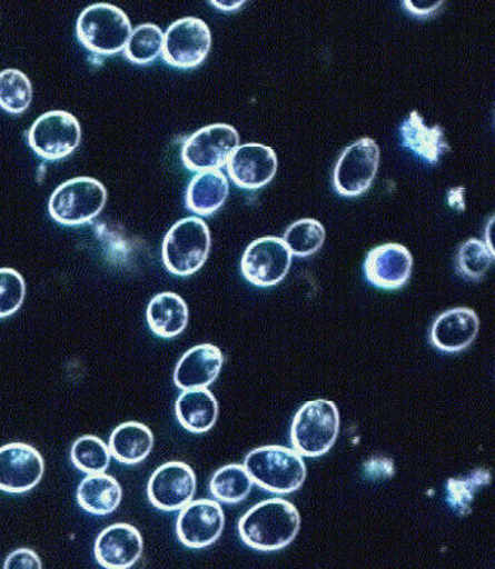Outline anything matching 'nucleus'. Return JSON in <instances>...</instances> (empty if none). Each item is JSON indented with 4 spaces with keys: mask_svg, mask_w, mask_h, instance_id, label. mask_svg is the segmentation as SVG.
Wrapping results in <instances>:
<instances>
[{
    "mask_svg": "<svg viewBox=\"0 0 495 569\" xmlns=\"http://www.w3.org/2000/svg\"><path fill=\"white\" fill-rule=\"evenodd\" d=\"M299 528V511L284 498L258 502L238 522L239 537L245 546L264 552L287 548L298 536Z\"/></svg>",
    "mask_w": 495,
    "mask_h": 569,
    "instance_id": "1",
    "label": "nucleus"
},
{
    "mask_svg": "<svg viewBox=\"0 0 495 569\" xmlns=\"http://www.w3.org/2000/svg\"><path fill=\"white\" fill-rule=\"evenodd\" d=\"M244 467L254 485L278 496L298 491L308 476L303 456L284 446L258 447L245 457Z\"/></svg>",
    "mask_w": 495,
    "mask_h": 569,
    "instance_id": "2",
    "label": "nucleus"
},
{
    "mask_svg": "<svg viewBox=\"0 0 495 569\" xmlns=\"http://www.w3.org/2000/svg\"><path fill=\"white\" fill-rule=\"evenodd\" d=\"M339 430L338 406L326 399L310 400L296 411L290 426V443L300 456L315 459L329 453L338 440Z\"/></svg>",
    "mask_w": 495,
    "mask_h": 569,
    "instance_id": "3",
    "label": "nucleus"
},
{
    "mask_svg": "<svg viewBox=\"0 0 495 569\" xmlns=\"http://www.w3.org/2000/svg\"><path fill=\"white\" fill-rule=\"evenodd\" d=\"M211 232L200 217H187L167 232L161 256L167 271L177 277H191L207 262Z\"/></svg>",
    "mask_w": 495,
    "mask_h": 569,
    "instance_id": "4",
    "label": "nucleus"
},
{
    "mask_svg": "<svg viewBox=\"0 0 495 569\" xmlns=\"http://www.w3.org/2000/svg\"><path fill=\"white\" fill-rule=\"evenodd\" d=\"M132 27L129 17L110 3L83 9L76 23L79 42L96 54L113 56L125 50Z\"/></svg>",
    "mask_w": 495,
    "mask_h": 569,
    "instance_id": "5",
    "label": "nucleus"
},
{
    "mask_svg": "<svg viewBox=\"0 0 495 569\" xmlns=\"http://www.w3.org/2000/svg\"><path fill=\"white\" fill-rule=\"evenodd\" d=\"M107 190L96 178L76 177L65 181L49 200V213L66 227L85 226L105 210Z\"/></svg>",
    "mask_w": 495,
    "mask_h": 569,
    "instance_id": "6",
    "label": "nucleus"
},
{
    "mask_svg": "<svg viewBox=\"0 0 495 569\" xmlns=\"http://www.w3.org/2000/svg\"><path fill=\"white\" fill-rule=\"evenodd\" d=\"M239 146V133L234 126L217 123L202 127L184 141L181 161L190 171H212L227 166Z\"/></svg>",
    "mask_w": 495,
    "mask_h": 569,
    "instance_id": "7",
    "label": "nucleus"
},
{
    "mask_svg": "<svg viewBox=\"0 0 495 569\" xmlns=\"http://www.w3.org/2000/svg\"><path fill=\"white\" fill-rule=\"evenodd\" d=\"M380 149L372 137L352 142L334 170V187L341 197H360L374 184L379 170Z\"/></svg>",
    "mask_w": 495,
    "mask_h": 569,
    "instance_id": "8",
    "label": "nucleus"
},
{
    "mask_svg": "<svg viewBox=\"0 0 495 569\" xmlns=\"http://www.w3.org/2000/svg\"><path fill=\"white\" fill-rule=\"evenodd\" d=\"M81 127L69 111H48L30 126L28 142L36 154L48 161L69 157L80 146Z\"/></svg>",
    "mask_w": 495,
    "mask_h": 569,
    "instance_id": "9",
    "label": "nucleus"
},
{
    "mask_svg": "<svg viewBox=\"0 0 495 569\" xmlns=\"http://www.w3.org/2000/svg\"><path fill=\"white\" fill-rule=\"evenodd\" d=\"M212 34L202 19L187 17L168 27L162 44V59L172 68L196 69L207 59Z\"/></svg>",
    "mask_w": 495,
    "mask_h": 569,
    "instance_id": "10",
    "label": "nucleus"
},
{
    "mask_svg": "<svg viewBox=\"0 0 495 569\" xmlns=\"http://www.w3.org/2000/svg\"><path fill=\"white\" fill-rule=\"evenodd\" d=\"M293 257L283 238H258L245 249L241 259L242 276L255 287H275L287 278Z\"/></svg>",
    "mask_w": 495,
    "mask_h": 569,
    "instance_id": "11",
    "label": "nucleus"
},
{
    "mask_svg": "<svg viewBox=\"0 0 495 569\" xmlns=\"http://www.w3.org/2000/svg\"><path fill=\"white\" fill-rule=\"evenodd\" d=\"M196 491V472L182 461H170L158 467L147 485L148 501L167 512L180 511L194 500Z\"/></svg>",
    "mask_w": 495,
    "mask_h": 569,
    "instance_id": "12",
    "label": "nucleus"
},
{
    "mask_svg": "<svg viewBox=\"0 0 495 569\" xmlns=\"http://www.w3.org/2000/svg\"><path fill=\"white\" fill-rule=\"evenodd\" d=\"M226 528V515L218 501L201 498L190 501L177 518V537L184 547L192 550L211 547Z\"/></svg>",
    "mask_w": 495,
    "mask_h": 569,
    "instance_id": "13",
    "label": "nucleus"
},
{
    "mask_svg": "<svg viewBox=\"0 0 495 569\" xmlns=\"http://www.w3.org/2000/svg\"><path fill=\"white\" fill-rule=\"evenodd\" d=\"M44 460L33 446L9 443L0 447V491L23 495L42 481Z\"/></svg>",
    "mask_w": 495,
    "mask_h": 569,
    "instance_id": "14",
    "label": "nucleus"
},
{
    "mask_svg": "<svg viewBox=\"0 0 495 569\" xmlns=\"http://www.w3.org/2000/svg\"><path fill=\"white\" fill-rule=\"evenodd\" d=\"M227 170L235 186L244 190H259L277 174V152L259 142L238 146L229 157Z\"/></svg>",
    "mask_w": 495,
    "mask_h": 569,
    "instance_id": "15",
    "label": "nucleus"
},
{
    "mask_svg": "<svg viewBox=\"0 0 495 569\" xmlns=\"http://www.w3.org/2000/svg\"><path fill=\"white\" fill-rule=\"evenodd\" d=\"M364 271L374 287L396 291L410 281L413 256L402 243H382L367 252Z\"/></svg>",
    "mask_w": 495,
    "mask_h": 569,
    "instance_id": "16",
    "label": "nucleus"
},
{
    "mask_svg": "<svg viewBox=\"0 0 495 569\" xmlns=\"http://www.w3.org/2000/svg\"><path fill=\"white\" fill-rule=\"evenodd\" d=\"M145 541L139 530L125 522L107 527L95 543L96 561L109 569H127L140 561Z\"/></svg>",
    "mask_w": 495,
    "mask_h": 569,
    "instance_id": "17",
    "label": "nucleus"
},
{
    "mask_svg": "<svg viewBox=\"0 0 495 569\" xmlns=\"http://www.w3.org/2000/svg\"><path fill=\"white\" fill-rule=\"evenodd\" d=\"M479 330V318L469 308H453L438 315L430 328L433 347L444 353H458L472 347Z\"/></svg>",
    "mask_w": 495,
    "mask_h": 569,
    "instance_id": "18",
    "label": "nucleus"
},
{
    "mask_svg": "<svg viewBox=\"0 0 495 569\" xmlns=\"http://www.w3.org/2000/svg\"><path fill=\"white\" fill-rule=\"evenodd\" d=\"M224 353L216 345L202 343L187 350L178 360L175 383L178 389H207L216 382L224 366Z\"/></svg>",
    "mask_w": 495,
    "mask_h": 569,
    "instance_id": "19",
    "label": "nucleus"
},
{
    "mask_svg": "<svg viewBox=\"0 0 495 569\" xmlns=\"http://www.w3.org/2000/svg\"><path fill=\"white\" fill-rule=\"evenodd\" d=\"M402 144L428 162L437 164L451 151L442 126H427L425 117L413 110L400 126Z\"/></svg>",
    "mask_w": 495,
    "mask_h": 569,
    "instance_id": "20",
    "label": "nucleus"
},
{
    "mask_svg": "<svg viewBox=\"0 0 495 569\" xmlns=\"http://www.w3.org/2000/svg\"><path fill=\"white\" fill-rule=\"evenodd\" d=\"M146 318L148 328L156 337L172 339L186 330L190 311L180 295L161 292L148 303Z\"/></svg>",
    "mask_w": 495,
    "mask_h": 569,
    "instance_id": "21",
    "label": "nucleus"
},
{
    "mask_svg": "<svg viewBox=\"0 0 495 569\" xmlns=\"http://www.w3.org/2000/svg\"><path fill=\"white\" fill-rule=\"evenodd\" d=\"M218 401L208 389L182 390L176 401L178 423L194 435L208 433L218 420Z\"/></svg>",
    "mask_w": 495,
    "mask_h": 569,
    "instance_id": "22",
    "label": "nucleus"
},
{
    "mask_svg": "<svg viewBox=\"0 0 495 569\" xmlns=\"http://www.w3.org/2000/svg\"><path fill=\"white\" fill-rule=\"evenodd\" d=\"M228 194L229 182L222 171L197 172L187 187L186 207L198 217H209L226 204Z\"/></svg>",
    "mask_w": 495,
    "mask_h": 569,
    "instance_id": "23",
    "label": "nucleus"
},
{
    "mask_svg": "<svg viewBox=\"0 0 495 569\" xmlns=\"http://www.w3.org/2000/svg\"><path fill=\"white\" fill-rule=\"evenodd\" d=\"M155 447V435L139 421H127L116 427L110 436L111 457L121 465L137 466L150 456Z\"/></svg>",
    "mask_w": 495,
    "mask_h": 569,
    "instance_id": "24",
    "label": "nucleus"
},
{
    "mask_svg": "<svg viewBox=\"0 0 495 569\" xmlns=\"http://www.w3.org/2000/svg\"><path fill=\"white\" fill-rule=\"evenodd\" d=\"M122 500L120 482L106 472L88 475L80 482L78 502L91 516H109L119 508Z\"/></svg>",
    "mask_w": 495,
    "mask_h": 569,
    "instance_id": "25",
    "label": "nucleus"
},
{
    "mask_svg": "<svg viewBox=\"0 0 495 569\" xmlns=\"http://www.w3.org/2000/svg\"><path fill=\"white\" fill-rule=\"evenodd\" d=\"M254 481L241 465L221 467L209 481V491L217 501L224 505H239L251 495Z\"/></svg>",
    "mask_w": 495,
    "mask_h": 569,
    "instance_id": "26",
    "label": "nucleus"
},
{
    "mask_svg": "<svg viewBox=\"0 0 495 569\" xmlns=\"http://www.w3.org/2000/svg\"><path fill=\"white\" fill-rule=\"evenodd\" d=\"M165 33L156 23H141L132 29L127 42L125 58L135 64H150L162 53Z\"/></svg>",
    "mask_w": 495,
    "mask_h": 569,
    "instance_id": "27",
    "label": "nucleus"
},
{
    "mask_svg": "<svg viewBox=\"0 0 495 569\" xmlns=\"http://www.w3.org/2000/svg\"><path fill=\"white\" fill-rule=\"evenodd\" d=\"M33 99L32 81L19 69L0 71V107L9 114H22Z\"/></svg>",
    "mask_w": 495,
    "mask_h": 569,
    "instance_id": "28",
    "label": "nucleus"
},
{
    "mask_svg": "<svg viewBox=\"0 0 495 569\" xmlns=\"http://www.w3.org/2000/svg\"><path fill=\"white\" fill-rule=\"evenodd\" d=\"M325 237L326 231L321 222L315 218H303L290 223L283 240L294 257L308 258L324 246Z\"/></svg>",
    "mask_w": 495,
    "mask_h": 569,
    "instance_id": "29",
    "label": "nucleus"
},
{
    "mask_svg": "<svg viewBox=\"0 0 495 569\" xmlns=\"http://www.w3.org/2000/svg\"><path fill=\"white\" fill-rule=\"evenodd\" d=\"M70 459L85 475H99L109 469L111 451L99 437L83 436L71 446Z\"/></svg>",
    "mask_w": 495,
    "mask_h": 569,
    "instance_id": "30",
    "label": "nucleus"
},
{
    "mask_svg": "<svg viewBox=\"0 0 495 569\" xmlns=\"http://www.w3.org/2000/svg\"><path fill=\"white\" fill-rule=\"evenodd\" d=\"M494 262V251L486 242L469 238L457 249L456 266L464 278L482 281Z\"/></svg>",
    "mask_w": 495,
    "mask_h": 569,
    "instance_id": "31",
    "label": "nucleus"
},
{
    "mask_svg": "<svg viewBox=\"0 0 495 569\" xmlns=\"http://www.w3.org/2000/svg\"><path fill=\"white\" fill-rule=\"evenodd\" d=\"M27 297V283L17 269L0 268V319L17 313Z\"/></svg>",
    "mask_w": 495,
    "mask_h": 569,
    "instance_id": "32",
    "label": "nucleus"
},
{
    "mask_svg": "<svg viewBox=\"0 0 495 569\" xmlns=\"http://www.w3.org/2000/svg\"><path fill=\"white\" fill-rule=\"evenodd\" d=\"M4 569H40L42 568V561L38 553L29 548H19L13 551L4 561Z\"/></svg>",
    "mask_w": 495,
    "mask_h": 569,
    "instance_id": "33",
    "label": "nucleus"
},
{
    "mask_svg": "<svg viewBox=\"0 0 495 569\" xmlns=\"http://www.w3.org/2000/svg\"><path fill=\"white\" fill-rule=\"evenodd\" d=\"M403 7L407 9V12L415 14V17L428 18L444 7V2L443 0H438V2H415V0H405Z\"/></svg>",
    "mask_w": 495,
    "mask_h": 569,
    "instance_id": "34",
    "label": "nucleus"
},
{
    "mask_svg": "<svg viewBox=\"0 0 495 569\" xmlns=\"http://www.w3.org/2000/svg\"><path fill=\"white\" fill-rule=\"evenodd\" d=\"M464 192H466V188H464V187L452 188V190L448 191V196H447L448 204H451L453 208H457V210H461V211L466 210V201H464Z\"/></svg>",
    "mask_w": 495,
    "mask_h": 569,
    "instance_id": "35",
    "label": "nucleus"
},
{
    "mask_svg": "<svg viewBox=\"0 0 495 569\" xmlns=\"http://www.w3.org/2000/svg\"><path fill=\"white\" fill-rule=\"evenodd\" d=\"M209 3H211L214 8L222 10V12H235V10L244 7L245 0H231V2H218V0H211Z\"/></svg>",
    "mask_w": 495,
    "mask_h": 569,
    "instance_id": "36",
    "label": "nucleus"
}]
</instances>
